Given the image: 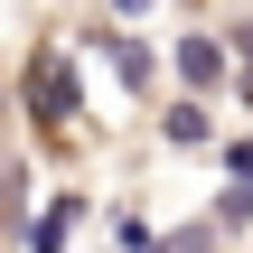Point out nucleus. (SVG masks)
<instances>
[{"label": "nucleus", "instance_id": "obj_1", "mask_svg": "<svg viewBox=\"0 0 253 253\" xmlns=\"http://www.w3.org/2000/svg\"><path fill=\"white\" fill-rule=\"evenodd\" d=\"M19 113H28V131H38V150H84V84H75V56L66 47H28V66H19Z\"/></svg>", "mask_w": 253, "mask_h": 253}, {"label": "nucleus", "instance_id": "obj_2", "mask_svg": "<svg viewBox=\"0 0 253 253\" xmlns=\"http://www.w3.org/2000/svg\"><path fill=\"white\" fill-rule=\"evenodd\" d=\"M169 66H178V84H188V103H197V94H216V84L235 75V56H225V38H207V28H188Z\"/></svg>", "mask_w": 253, "mask_h": 253}, {"label": "nucleus", "instance_id": "obj_3", "mask_svg": "<svg viewBox=\"0 0 253 253\" xmlns=\"http://www.w3.org/2000/svg\"><path fill=\"white\" fill-rule=\"evenodd\" d=\"M75 216H84V197H56L47 216H28V225H19V244H28V253H66V235H75Z\"/></svg>", "mask_w": 253, "mask_h": 253}, {"label": "nucleus", "instance_id": "obj_4", "mask_svg": "<svg viewBox=\"0 0 253 253\" xmlns=\"http://www.w3.org/2000/svg\"><path fill=\"white\" fill-rule=\"evenodd\" d=\"M169 150H207V103H169Z\"/></svg>", "mask_w": 253, "mask_h": 253}, {"label": "nucleus", "instance_id": "obj_5", "mask_svg": "<svg viewBox=\"0 0 253 253\" xmlns=\"http://www.w3.org/2000/svg\"><path fill=\"white\" fill-rule=\"evenodd\" d=\"M9 207H19V188H9V160H0V225H9Z\"/></svg>", "mask_w": 253, "mask_h": 253}, {"label": "nucleus", "instance_id": "obj_6", "mask_svg": "<svg viewBox=\"0 0 253 253\" xmlns=\"http://www.w3.org/2000/svg\"><path fill=\"white\" fill-rule=\"evenodd\" d=\"M235 94H244V103H253V56H244V75H235Z\"/></svg>", "mask_w": 253, "mask_h": 253}]
</instances>
